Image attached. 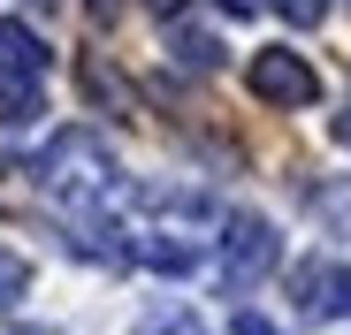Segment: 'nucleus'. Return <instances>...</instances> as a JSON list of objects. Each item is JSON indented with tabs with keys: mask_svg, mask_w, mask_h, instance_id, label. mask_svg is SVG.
<instances>
[{
	"mask_svg": "<svg viewBox=\"0 0 351 335\" xmlns=\"http://www.w3.org/2000/svg\"><path fill=\"white\" fill-rule=\"evenodd\" d=\"M336 145H351V99L336 107Z\"/></svg>",
	"mask_w": 351,
	"mask_h": 335,
	"instance_id": "4468645a",
	"label": "nucleus"
},
{
	"mask_svg": "<svg viewBox=\"0 0 351 335\" xmlns=\"http://www.w3.org/2000/svg\"><path fill=\"white\" fill-rule=\"evenodd\" d=\"M46 62H53V53H46V38L31 31V23H16V16H0V77H46Z\"/></svg>",
	"mask_w": 351,
	"mask_h": 335,
	"instance_id": "39448f33",
	"label": "nucleus"
},
{
	"mask_svg": "<svg viewBox=\"0 0 351 335\" xmlns=\"http://www.w3.org/2000/svg\"><path fill=\"white\" fill-rule=\"evenodd\" d=\"M145 335H199V320H191V312H168V320H153Z\"/></svg>",
	"mask_w": 351,
	"mask_h": 335,
	"instance_id": "f8f14e48",
	"label": "nucleus"
},
{
	"mask_svg": "<svg viewBox=\"0 0 351 335\" xmlns=\"http://www.w3.org/2000/svg\"><path fill=\"white\" fill-rule=\"evenodd\" d=\"M23 290H31V259H23V252H0V305L23 297Z\"/></svg>",
	"mask_w": 351,
	"mask_h": 335,
	"instance_id": "9d476101",
	"label": "nucleus"
},
{
	"mask_svg": "<svg viewBox=\"0 0 351 335\" xmlns=\"http://www.w3.org/2000/svg\"><path fill=\"white\" fill-rule=\"evenodd\" d=\"M168 53H176L184 69H199V77H214V69H221V46H214L206 31H176V38H168Z\"/></svg>",
	"mask_w": 351,
	"mask_h": 335,
	"instance_id": "6e6552de",
	"label": "nucleus"
},
{
	"mask_svg": "<svg viewBox=\"0 0 351 335\" xmlns=\"http://www.w3.org/2000/svg\"><path fill=\"white\" fill-rule=\"evenodd\" d=\"M245 84H252V99H267V107H313V99H321V77H313V62H306V53H290V46H267V53H252Z\"/></svg>",
	"mask_w": 351,
	"mask_h": 335,
	"instance_id": "7ed1b4c3",
	"label": "nucleus"
},
{
	"mask_svg": "<svg viewBox=\"0 0 351 335\" xmlns=\"http://www.w3.org/2000/svg\"><path fill=\"white\" fill-rule=\"evenodd\" d=\"M77 84H84V99H99V107H114V115H130V84H114L99 62H84L77 69Z\"/></svg>",
	"mask_w": 351,
	"mask_h": 335,
	"instance_id": "1a4fd4ad",
	"label": "nucleus"
},
{
	"mask_svg": "<svg viewBox=\"0 0 351 335\" xmlns=\"http://www.w3.org/2000/svg\"><path fill=\"white\" fill-rule=\"evenodd\" d=\"M145 8H153V16H184L191 0H145Z\"/></svg>",
	"mask_w": 351,
	"mask_h": 335,
	"instance_id": "2eb2a0df",
	"label": "nucleus"
},
{
	"mask_svg": "<svg viewBox=\"0 0 351 335\" xmlns=\"http://www.w3.org/2000/svg\"><path fill=\"white\" fill-rule=\"evenodd\" d=\"M31 8H62V0H31Z\"/></svg>",
	"mask_w": 351,
	"mask_h": 335,
	"instance_id": "dca6fc26",
	"label": "nucleus"
},
{
	"mask_svg": "<svg viewBox=\"0 0 351 335\" xmlns=\"http://www.w3.org/2000/svg\"><path fill=\"white\" fill-rule=\"evenodd\" d=\"M38 191L62 198V206H107L114 198V160L92 130H62L38 152Z\"/></svg>",
	"mask_w": 351,
	"mask_h": 335,
	"instance_id": "f257e3e1",
	"label": "nucleus"
},
{
	"mask_svg": "<svg viewBox=\"0 0 351 335\" xmlns=\"http://www.w3.org/2000/svg\"><path fill=\"white\" fill-rule=\"evenodd\" d=\"M282 259V237H275V221L267 213H229V229H221V282L229 290H252L267 282Z\"/></svg>",
	"mask_w": 351,
	"mask_h": 335,
	"instance_id": "f03ea898",
	"label": "nucleus"
},
{
	"mask_svg": "<svg viewBox=\"0 0 351 335\" xmlns=\"http://www.w3.org/2000/svg\"><path fill=\"white\" fill-rule=\"evenodd\" d=\"M229 335H282L275 320H260V312H237V320H229Z\"/></svg>",
	"mask_w": 351,
	"mask_h": 335,
	"instance_id": "ddd939ff",
	"label": "nucleus"
},
{
	"mask_svg": "<svg viewBox=\"0 0 351 335\" xmlns=\"http://www.w3.org/2000/svg\"><path fill=\"white\" fill-rule=\"evenodd\" d=\"M290 282H298V305L306 312H336V320H351V267H298L290 274Z\"/></svg>",
	"mask_w": 351,
	"mask_h": 335,
	"instance_id": "20e7f679",
	"label": "nucleus"
},
{
	"mask_svg": "<svg viewBox=\"0 0 351 335\" xmlns=\"http://www.w3.org/2000/svg\"><path fill=\"white\" fill-rule=\"evenodd\" d=\"M130 259H145L153 274H191V267L206 259V244H191V237H176V229H145V237L130 244Z\"/></svg>",
	"mask_w": 351,
	"mask_h": 335,
	"instance_id": "423d86ee",
	"label": "nucleus"
},
{
	"mask_svg": "<svg viewBox=\"0 0 351 335\" xmlns=\"http://www.w3.org/2000/svg\"><path fill=\"white\" fill-rule=\"evenodd\" d=\"M38 115H46L38 84H31V77H0V130H31Z\"/></svg>",
	"mask_w": 351,
	"mask_h": 335,
	"instance_id": "0eeeda50",
	"label": "nucleus"
},
{
	"mask_svg": "<svg viewBox=\"0 0 351 335\" xmlns=\"http://www.w3.org/2000/svg\"><path fill=\"white\" fill-rule=\"evenodd\" d=\"M275 8H282V16H290V23H306V31H313V23H321V16H328V0H275Z\"/></svg>",
	"mask_w": 351,
	"mask_h": 335,
	"instance_id": "9b49d317",
	"label": "nucleus"
}]
</instances>
